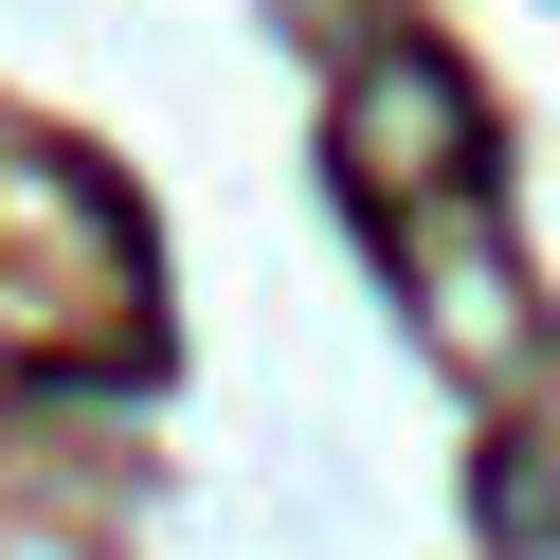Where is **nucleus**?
<instances>
[{"label":"nucleus","mask_w":560,"mask_h":560,"mask_svg":"<svg viewBox=\"0 0 560 560\" xmlns=\"http://www.w3.org/2000/svg\"><path fill=\"white\" fill-rule=\"evenodd\" d=\"M452 145H470V109H452V73H434V55H380V73L343 91V163H362L380 199L452 182Z\"/></svg>","instance_id":"obj_1"}]
</instances>
